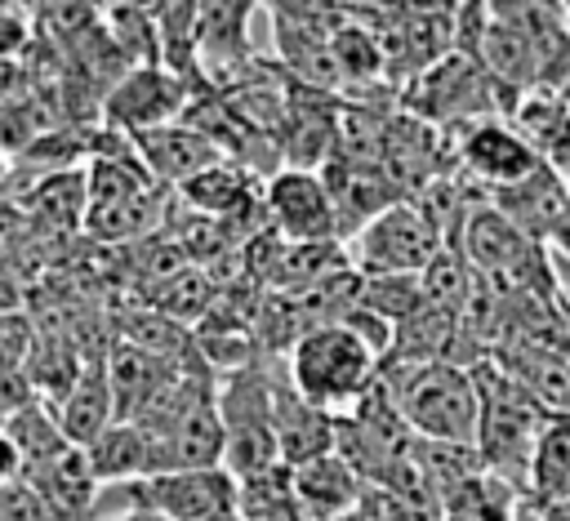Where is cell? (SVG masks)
<instances>
[{"instance_id": "cell-25", "label": "cell", "mask_w": 570, "mask_h": 521, "mask_svg": "<svg viewBox=\"0 0 570 521\" xmlns=\"http://www.w3.org/2000/svg\"><path fill=\"white\" fill-rule=\"evenodd\" d=\"M543 508H548V503H543ZM548 521H570V499H566V503H552V508H548Z\"/></svg>"}, {"instance_id": "cell-12", "label": "cell", "mask_w": 570, "mask_h": 521, "mask_svg": "<svg viewBox=\"0 0 570 521\" xmlns=\"http://www.w3.org/2000/svg\"><path fill=\"white\" fill-rule=\"evenodd\" d=\"M27 481L36 485V494L45 499L53 521H98V503H102L107 485L98 481V472L80 445H67L49 463L31 468Z\"/></svg>"}, {"instance_id": "cell-24", "label": "cell", "mask_w": 570, "mask_h": 521, "mask_svg": "<svg viewBox=\"0 0 570 521\" xmlns=\"http://www.w3.org/2000/svg\"><path fill=\"white\" fill-rule=\"evenodd\" d=\"M98 521H165V517L147 512V508H116V512H102Z\"/></svg>"}, {"instance_id": "cell-23", "label": "cell", "mask_w": 570, "mask_h": 521, "mask_svg": "<svg viewBox=\"0 0 570 521\" xmlns=\"http://www.w3.org/2000/svg\"><path fill=\"white\" fill-rule=\"evenodd\" d=\"M548 249H552V254H557V258L570 267V209H566V214H561V223L552 227V236H548Z\"/></svg>"}, {"instance_id": "cell-22", "label": "cell", "mask_w": 570, "mask_h": 521, "mask_svg": "<svg viewBox=\"0 0 570 521\" xmlns=\"http://www.w3.org/2000/svg\"><path fill=\"white\" fill-rule=\"evenodd\" d=\"M548 85H557L561 94H570V36L561 40V49H557V58H552V67H548V76H543Z\"/></svg>"}, {"instance_id": "cell-26", "label": "cell", "mask_w": 570, "mask_h": 521, "mask_svg": "<svg viewBox=\"0 0 570 521\" xmlns=\"http://www.w3.org/2000/svg\"><path fill=\"white\" fill-rule=\"evenodd\" d=\"M539 4H548V9H557V13L566 9V0H539ZM561 18H566V13H561Z\"/></svg>"}, {"instance_id": "cell-2", "label": "cell", "mask_w": 570, "mask_h": 521, "mask_svg": "<svg viewBox=\"0 0 570 521\" xmlns=\"http://www.w3.org/2000/svg\"><path fill=\"white\" fill-rule=\"evenodd\" d=\"M383 387L392 392L401 419L419 441H445V445H476L481 427V392L476 374L468 365H392L379 370Z\"/></svg>"}, {"instance_id": "cell-3", "label": "cell", "mask_w": 570, "mask_h": 521, "mask_svg": "<svg viewBox=\"0 0 570 521\" xmlns=\"http://www.w3.org/2000/svg\"><path fill=\"white\" fill-rule=\"evenodd\" d=\"M379 370L383 356L347 321H325L285 352L289 383L334 419L352 414L365 401V392L379 383Z\"/></svg>"}, {"instance_id": "cell-15", "label": "cell", "mask_w": 570, "mask_h": 521, "mask_svg": "<svg viewBox=\"0 0 570 521\" xmlns=\"http://www.w3.org/2000/svg\"><path fill=\"white\" fill-rule=\"evenodd\" d=\"M365 494H370V485L338 450L294 468V499L307 521H343V517L361 512Z\"/></svg>"}, {"instance_id": "cell-18", "label": "cell", "mask_w": 570, "mask_h": 521, "mask_svg": "<svg viewBox=\"0 0 570 521\" xmlns=\"http://www.w3.org/2000/svg\"><path fill=\"white\" fill-rule=\"evenodd\" d=\"M517 227H525L534 240L548 245L552 227L561 223V214L570 209V174H561L557 165H539L530 178H521L517 187H503L490 196Z\"/></svg>"}, {"instance_id": "cell-11", "label": "cell", "mask_w": 570, "mask_h": 521, "mask_svg": "<svg viewBox=\"0 0 570 521\" xmlns=\"http://www.w3.org/2000/svg\"><path fill=\"white\" fill-rule=\"evenodd\" d=\"M258 0H200L196 13V62L209 85L236 80L249 62V13Z\"/></svg>"}, {"instance_id": "cell-7", "label": "cell", "mask_w": 570, "mask_h": 521, "mask_svg": "<svg viewBox=\"0 0 570 521\" xmlns=\"http://www.w3.org/2000/svg\"><path fill=\"white\" fill-rule=\"evenodd\" d=\"M445 249L441 227L419 200H396L352 236V263L365 276H423Z\"/></svg>"}, {"instance_id": "cell-1", "label": "cell", "mask_w": 570, "mask_h": 521, "mask_svg": "<svg viewBox=\"0 0 570 521\" xmlns=\"http://www.w3.org/2000/svg\"><path fill=\"white\" fill-rule=\"evenodd\" d=\"M472 374H476V392H481V427H476L481 463L490 476H499L525 494L530 472H534V454H539V441H543L552 414L494 356L472 365Z\"/></svg>"}, {"instance_id": "cell-27", "label": "cell", "mask_w": 570, "mask_h": 521, "mask_svg": "<svg viewBox=\"0 0 570 521\" xmlns=\"http://www.w3.org/2000/svg\"><path fill=\"white\" fill-rule=\"evenodd\" d=\"M561 13H566V22H570V0H566V9H561Z\"/></svg>"}, {"instance_id": "cell-16", "label": "cell", "mask_w": 570, "mask_h": 521, "mask_svg": "<svg viewBox=\"0 0 570 521\" xmlns=\"http://www.w3.org/2000/svg\"><path fill=\"white\" fill-rule=\"evenodd\" d=\"M62 432L71 445L89 450L111 423H120V410H116V392H111V374H107V352H89L80 379L71 383V392L53 405Z\"/></svg>"}, {"instance_id": "cell-6", "label": "cell", "mask_w": 570, "mask_h": 521, "mask_svg": "<svg viewBox=\"0 0 570 521\" xmlns=\"http://www.w3.org/2000/svg\"><path fill=\"white\" fill-rule=\"evenodd\" d=\"M107 499L125 508L160 512L165 521H240V481L227 468H187L160 472L129 485H107Z\"/></svg>"}, {"instance_id": "cell-17", "label": "cell", "mask_w": 570, "mask_h": 521, "mask_svg": "<svg viewBox=\"0 0 570 521\" xmlns=\"http://www.w3.org/2000/svg\"><path fill=\"white\" fill-rule=\"evenodd\" d=\"M508 120L517 125V134L561 174H570V94H561L557 85L539 80L530 85L517 107L508 111Z\"/></svg>"}, {"instance_id": "cell-5", "label": "cell", "mask_w": 570, "mask_h": 521, "mask_svg": "<svg viewBox=\"0 0 570 521\" xmlns=\"http://www.w3.org/2000/svg\"><path fill=\"white\" fill-rule=\"evenodd\" d=\"M405 111L428 120L441 134H454L472 120L508 116V102H503L499 85L490 80L485 62L476 53L454 49L441 62H432L428 71H419L414 80H405Z\"/></svg>"}, {"instance_id": "cell-8", "label": "cell", "mask_w": 570, "mask_h": 521, "mask_svg": "<svg viewBox=\"0 0 570 521\" xmlns=\"http://www.w3.org/2000/svg\"><path fill=\"white\" fill-rule=\"evenodd\" d=\"M196 94H205V89L187 85L165 62H134L102 89V120H107V129L138 138V134L183 120Z\"/></svg>"}, {"instance_id": "cell-19", "label": "cell", "mask_w": 570, "mask_h": 521, "mask_svg": "<svg viewBox=\"0 0 570 521\" xmlns=\"http://www.w3.org/2000/svg\"><path fill=\"white\" fill-rule=\"evenodd\" d=\"M85 454H89V463H94V472H98L102 485H129V481L160 476V445L134 419L111 423Z\"/></svg>"}, {"instance_id": "cell-13", "label": "cell", "mask_w": 570, "mask_h": 521, "mask_svg": "<svg viewBox=\"0 0 570 521\" xmlns=\"http://www.w3.org/2000/svg\"><path fill=\"white\" fill-rule=\"evenodd\" d=\"M134 147H138V156L147 160V169L156 174V183H165V187H174V191H178L183 183H191L196 174H205L209 165L227 160L223 147H218L205 129H196L187 116L174 120V125H165V129L138 134Z\"/></svg>"}, {"instance_id": "cell-4", "label": "cell", "mask_w": 570, "mask_h": 521, "mask_svg": "<svg viewBox=\"0 0 570 521\" xmlns=\"http://www.w3.org/2000/svg\"><path fill=\"white\" fill-rule=\"evenodd\" d=\"M218 414H223V432H227V459L223 468L236 481H249L281 459V441H276V374L272 365L254 361L245 370H232L218 379Z\"/></svg>"}, {"instance_id": "cell-21", "label": "cell", "mask_w": 570, "mask_h": 521, "mask_svg": "<svg viewBox=\"0 0 570 521\" xmlns=\"http://www.w3.org/2000/svg\"><path fill=\"white\" fill-rule=\"evenodd\" d=\"M0 521H53V512L45 508V499L27 476H13L0 490Z\"/></svg>"}, {"instance_id": "cell-14", "label": "cell", "mask_w": 570, "mask_h": 521, "mask_svg": "<svg viewBox=\"0 0 570 521\" xmlns=\"http://www.w3.org/2000/svg\"><path fill=\"white\" fill-rule=\"evenodd\" d=\"M276 441H281V459L289 468H303V463L338 450V419L330 410L312 405L289 383V374H276Z\"/></svg>"}, {"instance_id": "cell-10", "label": "cell", "mask_w": 570, "mask_h": 521, "mask_svg": "<svg viewBox=\"0 0 570 521\" xmlns=\"http://www.w3.org/2000/svg\"><path fill=\"white\" fill-rule=\"evenodd\" d=\"M445 138H450V160L485 196H494L503 187H517L521 178H530L543 165V156L517 134V125L508 116L472 120V125H463V129H454Z\"/></svg>"}, {"instance_id": "cell-9", "label": "cell", "mask_w": 570, "mask_h": 521, "mask_svg": "<svg viewBox=\"0 0 570 521\" xmlns=\"http://www.w3.org/2000/svg\"><path fill=\"white\" fill-rule=\"evenodd\" d=\"M263 218L276 236L294 240V245L343 240L334 191H330L325 174H316V169H298V165L272 169L263 183Z\"/></svg>"}, {"instance_id": "cell-20", "label": "cell", "mask_w": 570, "mask_h": 521, "mask_svg": "<svg viewBox=\"0 0 570 521\" xmlns=\"http://www.w3.org/2000/svg\"><path fill=\"white\" fill-rule=\"evenodd\" d=\"M183 205L191 214H205V218H218L227 227H236L249 205H263V196H254V174L240 165V160H218L209 165L205 174H196L191 183L178 187Z\"/></svg>"}]
</instances>
